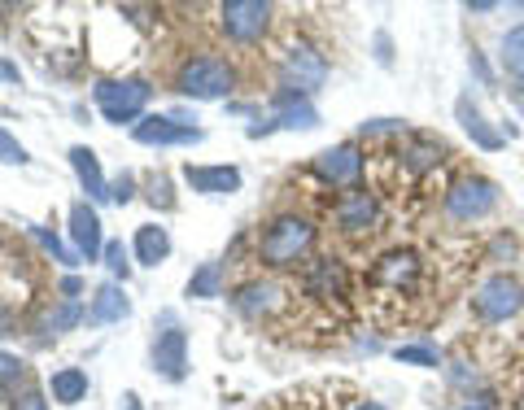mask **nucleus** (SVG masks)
<instances>
[{
  "label": "nucleus",
  "mask_w": 524,
  "mask_h": 410,
  "mask_svg": "<svg viewBox=\"0 0 524 410\" xmlns=\"http://www.w3.org/2000/svg\"><path fill=\"white\" fill-rule=\"evenodd\" d=\"M49 393H53V402H62V406H79L83 397H88V371H79V367L53 371Z\"/></svg>",
  "instance_id": "obj_23"
},
{
  "label": "nucleus",
  "mask_w": 524,
  "mask_h": 410,
  "mask_svg": "<svg viewBox=\"0 0 524 410\" xmlns=\"http://www.w3.org/2000/svg\"><path fill=\"white\" fill-rule=\"evenodd\" d=\"M175 88L193 101H219V96H232L236 88V70L223 62V57H193L184 62V70L175 75Z\"/></svg>",
  "instance_id": "obj_3"
},
{
  "label": "nucleus",
  "mask_w": 524,
  "mask_h": 410,
  "mask_svg": "<svg viewBox=\"0 0 524 410\" xmlns=\"http://www.w3.org/2000/svg\"><path fill=\"white\" fill-rule=\"evenodd\" d=\"M315 245V223L302 219V214H280L262 227L258 236V262L271 271H284V267H297V262L311 253Z\"/></svg>",
  "instance_id": "obj_1"
},
{
  "label": "nucleus",
  "mask_w": 524,
  "mask_h": 410,
  "mask_svg": "<svg viewBox=\"0 0 524 410\" xmlns=\"http://www.w3.org/2000/svg\"><path fill=\"white\" fill-rule=\"evenodd\" d=\"M131 188H136V179H131V175H118L114 184H110V197H114V201H131Z\"/></svg>",
  "instance_id": "obj_33"
},
{
  "label": "nucleus",
  "mask_w": 524,
  "mask_h": 410,
  "mask_svg": "<svg viewBox=\"0 0 524 410\" xmlns=\"http://www.w3.org/2000/svg\"><path fill=\"white\" fill-rule=\"evenodd\" d=\"M0 79H5V83H18V66H14V62H0Z\"/></svg>",
  "instance_id": "obj_36"
},
{
  "label": "nucleus",
  "mask_w": 524,
  "mask_h": 410,
  "mask_svg": "<svg viewBox=\"0 0 524 410\" xmlns=\"http://www.w3.org/2000/svg\"><path fill=\"white\" fill-rule=\"evenodd\" d=\"M302 288H306V297L332 306V301L350 297V275H345V267L337 258H315L311 267H306V275H302Z\"/></svg>",
  "instance_id": "obj_10"
},
{
  "label": "nucleus",
  "mask_w": 524,
  "mask_h": 410,
  "mask_svg": "<svg viewBox=\"0 0 524 410\" xmlns=\"http://www.w3.org/2000/svg\"><path fill=\"white\" fill-rule=\"evenodd\" d=\"M455 114H459L463 131L472 136V144H481V149H490V153H494V149H503V144H507V140H503V131H494V127H490V118L481 114V105H476L468 92H463L459 101H455Z\"/></svg>",
  "instance_id": "obj_15"
},
{
  "label": "nucleus",
  "mask_w": 524,
  "mask_h": 410,
  "mask_svg": "<svg viewBox=\"0 0 524 410\" xmlns=\"http://www.w3.org/2000/svg\"><path fill=\"white\" fill-rule=\"evenodd\" d=\"M123 410H140V397H136V393H127V397H123Z\"/></svg>",
  "instance_id": "obj_37"
},
{
  "label": "nucleus",
  "mask_w": 524,
  "mask_h": 410,
  "mask_svg": "<svg viewBox=\"0 0 524 410\" xmlns=\"http://www.w3.org/2000/svg\"><path fill=\"white\" fill-rule=\"evenodd\" d=\"M70 240H75V253L88 262H97L105 253V240H101V219L88 201H75L70 205Z\"/></svg>",
  "instance_id": "obj_13"
},
{
  "label": "nucleus",
  "mask_w": 524,
  "mask_h": 410,
  "mask_svg": "<svg viewBox=\"0 0 524 410\" xmlns=\"http://www.w3.org/2000/svg\"><path fill=\"white\" fill-rule=\"evenodd\" d=\"M127 315H131V301H127V293L118 284H101L97 293H92V301H88V323H118Z\"/></svg>",
  "instance_id": "obj_19"
},
{
  "label": "nucleus",
  "mask_w": 524,
  "mask_h": 410,
  "mask_svg": "<svg viewBox=\"0 0 524 410\" xmlns=\"http://www.w3.org/2000/svg\"><path fill=\"white\" fill-rule=\"evenodd\" d=\"M219 27L236 44H258L271 27V5H262V0H228V5H219Z\"/></svg>",
  "instance_id": "obj_7"
},
{
  "label": "nucleus",
  "mask_w": 524,
  "mask_h": 410,
  "mask_svg": "<svg viewBox=\"0 0 524 410\" xmlns=\"http://www.w3.org/2000/svg\"><path fill=\"white\" fill-rule=\"evenodd\" d=\"M166 253H171V236H166V227L158 223H145L136 232V262L140 267H158L166 262Z\"/></svg>",
  "instance_id": "obj_22"
},
{
  "label": "nucleus",
  "mask_w": 524,
  "mask_h": 410,
  "mask_svg": "<svg viewBox=\"0 0 524 410\" xmlns=\"http://www.w3.org/2000/svg\"><path fill=\"white\" fill-rule=\"evenodd\" d=\"M332 219H337V232L345 236H372L380 223V201L367 188H350L332 205Z\"/></svg>",
  "instance_id": "obj_8"
},
{
  "label": "nucleus",
  "mask_w": 524,
  "mask_h": 410,
  "mask_svg": "<svg viewBox=\"0 0 524 410\" xmlns=\"http://www.w3.org/2000/svg\"><path fill=\"white\" fill-rule=\"evenodd\" d=\"M498 48H503V53H498V62H503L507 75L511 79H524V22H520V27H511Z\"/></svg>",
  "instance_id": "obj_24"
},
{
  "label": "nucleus",
  "mask_w": 524,
  "mask_h": 410,
  "mask_svg": "<svg viewBox=\"0 0 524 410\" xmlns=\"http://www.w3.org/2000/svg\"><path fill=\"white\" fill-rule=\"evenodd\" d=\"M70 166H75L79 184H83V192H88L92 201H105V197H110V184H105L101 162H97V153H92V149H83V144H75V149H70Z\"/></svg>",
  "instance_id": "obj_20"
},
{
  "label": "nucleus",
  "mask_w": 524,
  "mask_h": 410,
  "mask_svg": "<svg viewBox=\"0 0 524 410\" xmlns=\"http://www.w3.org/2000/svg\"><path fill=\"white\" fill-rule=\"evenodd\" d=\"M22 376V363L14 354H5V349H0V389H5V384H14Z\"/></svg>",
  "instance_id": "obj_32"
},
{
  "label": "nucleus",
  "mask_w": 524,
  "mask_h": 410,
  "mask_svg": "<svg viewBox=\"0 0 524 410\" xmlns=\"http://www.w3.org/2000/svg\"><path fill=\"white\" fill-rule=\"evenodd\" d=\"M92 96H97L105 123H118V127H123V123H136V118L145 114L153 88H149L145 79H101Z\"/></svg>",
  "instance_id": "obj_5"
},
{
  "label": "nucleus",
  "mask_w": 524,
  "mask_h": 410,
  "mask_svg": "<svg viewBox=\"0 0 524 410\" xmlns=\"http://www.w3.org/2000/svg\"><path fill=\"white\" fill-rule=\"evenodd\" d=\"M354 410H389V406H380V402H359Z\"/></svg>",
  "instance_id": "obj_39"
},
{
  "label": "nucleus",
  "mask_w": 524,
  "mask_h": 410,
  "mask_svg": "<svg viewBox=\"0 0 524 410\" xmlns=\"http://www.w3.org/2000/svg\"><path fill=\"white\" fill-rule=\"evenodd\" d=\"M149 201H153V205H162V210H171V205H175L171 184H166L162 175H153V179H149Z\"/></svg>",
  "instance_id": "obj_31"
},
{
  "label": "nucleus",
  "mask_w": 524,
  "mask_h": 410,
  "mask_svg": "<svg viewBox=\"0 0 524 410\" xmlns=\"http://www.w3.org/2000/svg\"><path fill=\"white\" fill-rule=\"evenodd\" d=\"M79 280H75V275H66V280H62V293H66V301H75V293H79Z\"/></svg>",
  "instance_id": "obj_35"
},
{
  "label": "nucleus",
  "mask_w": 524,
  "mask_h": 410,
  "mask_svg": "<svg viewBox=\"0 0 524 410\" xmlns=\"http://www.w3.org/2000/svg\"><path fill=\"white\" fill-rule=\"evenodd\" d=\"M271 105H276V127H302V131L319 127V114H315V105L306 101V92L284 88V92H276Z\"/></svg>",
  "instance_id": "obj_18"
},
{
  "label": "nucleus",
  "mask_w": 524,
  "mask_h": 410,
  "mask_svg": "<svg viewBox=\"0 0 524 410\" xmlns=\"http://www.w3.org/2000/svg\"><path fill=\"white\" fill-rule=\"evenodd\" d=\"M223 293V267L219 262H206L193 280H188V297H219Z\"/></svg>",
  "instance_id": "obj_25"
},
{
  "label": "nucleus",
  "mask_w": 524,
  "mask_h": 410,
  "mask_svg": "<svg viewBox=\"0 0 524 410\" xmlns=\"http://www.w3.org/2000/svg\"><path fill=\"white\" fill-rule=\"evenodd\" d=\"M446 158V144L442 140H433V136H411L407 144H402V171L407 175H428V171H437V162Z\"/></svg>",
  "instance_id": "obj_17"
},
{
  "label": "nucleus",
  "mask_w": 524,
  "mask_h": 410,
  "mask_svg": "<svg viewBox=\"0 0 524 410\" xmlns=\"http://www.w3.org/2000/svg\"><path fill=\"white\" fill-rule=\"evenodd\" d=\"M315 175L324 179V184H332V188L350 192L354 184H359V175H363V149H359V144H337V149H324L315 158Z\"/></svg>",
  "instance_id": "obj_9"
},
{
  "label": "nucleus",
  "mask_w": 524,
  "mask_h": 410,
  "mask_svg": "<svg viewBox=\"0 0 524 410\" xmlns=\"http://www.w3.org/2000/svg\"><path fill=\"white\" fill-rule=\"evenodd\" d=\"M83 319V306L79 301H62V306L49 315V332H66V328H75V323Z\"/></svg>",
  "instance_id": "obj_28"
},
{
  "label": "nucleus",
  "mask_w": 524,
  "mask_h": 410,
  "mask_svg": "<svg viewBox=\"0 0 524 410\" xmlns=\"http://www.w3.org/2000/svg\"><path fill=\"white\" fill-rule=\"evenodd\" d=\"M520 306H524V284L507 271L481 280L476 284V293H472V310H476V319L481 323H507V319L520 315Z\"/></svg>",
  "instance_id": "obj_4"
},
{
  "label": "nucleus",
  "mask_w": 524,
  "mask_h": 410,
  "mask_svg": "<svg viewBox=\"0 0 524 410\" xmlns=\"http://www.w3.org/2000/svg\"><path fill=\"white\" fill-rule=\"evenodd\" d=\"M131 136H136L140 144H197L206 131L193 127V123H180V118H140L136 127H131Z\"/></svg>",
  "instance_id": "obj_12"
},
{
  "label": "nucleus",
  "mask_w": 524,
  "mask_h": 410,
  "mask_svg": "<svg viewBox=\"0 0 524 410\" xmlns=\"http://www.w3.org/2000/svg\"><path fill=\"white\" fill-rule=\"evenodd\" d=\"M398 363H407V367H437V349L433 345H398Z\"/></svg>",
  "instance_id": "obj_27"
},
{
  "label": "nucleus",
  "mask_w": 524,
  "mask_h": 410,
  "mask_svg": "<svg viewBox=\"0 0 524 410\" xmlns=\"http://www.w3.org/2000/svg\"><path fill=\"white\" fill-rule=\"evenodd\" d=\"M105 267H110L114 280H127L131 275V262H127V249H123V240H105Z\"/></svg>",
  "instance_id": "obj_26"
},
{
  "label": "nucleus",
  "mask_w": 524,
  "mask_h": 410,
  "mask_svg": "<svg viewBox=\"0 0 524 410\" xmlns=\"http://www.w3.org/2000/svg\"><path fill=\"white\" fill-rule=\"evenodd\" d=\"M420 271H424V262L415 249H389L372 267V288L376 293H389V297H402L420 284Z\"/></svg>",
  "instance_id": "obj_6"
},
{
  "label": "nucleus",
  "mask_w": 524,
  "mask_h": 410,
  "mask_svg": "<svg viewBox=\"0 0 524 410\" xmlns=\"http://www.w3.org/2000/svg\"><path fill=\"white\" fill-rule=\"evenodd\" d=\"M0 336H9V310H0Z\"/></svg>",
  "instance_id": "obj_38"
},
{
  "label": "nucleus",
  "mask_w": 524,
  "mask_h": 410,
  "mask_svg": "<svg viewBox=\"0 0 524 410\" xmlns=\"http://www.w3.org/2000/svg\"><path fill=\"white\" fill-rule=\"evenodd\" d=\"M276 306H280V284H271V280H254V284H245L241 293H236V310L249 315V319L271 315Z\"/></svg>",
  "instance_id": "obj_21"
},
{
  "label": "nucleus",
  "mask_w": 524,
  "mask_h": 410,
  "mask_svg": "<svg viewBox=\"0 0 524 410\" xmlns=\"http://www.w3.org/2000/svg\"><path fill=\"white\" fill-rule=\"evenodd\" d=\"M442 205H446L450 223H481V219H490L494 205H498V184L485 175H463L446 188Z\"/></svg>",
  "instance_id": "obj_2"
},
{
  "label": "nucleus",
  "mask_w": 524,
  "mask_h": 410,
  "mask_svg": "<svg viewBox=\"0 0 524 410\" xmlns=\"http://www.w3.org/2000/svg\"><path fill=\"white\" fill-rule=\"evenodd\" d=\"M153 371L166 380H184L188 376V336L180 328H166L153 341Z\"/></svg>",
  "instance_id": "obj_14"
},
{
  "label": "nucleus",
  "mask_w": 524,
  "mask_h": 410,
  "mask_svg": "<svg viewBox=\"0 0 524 410\" xmlns=\"http://www.w3.org/2000/svg\"><path fill=\"white\" fill-rule=\"evenodd\" d=\"M0 162H9V166H22V162H27V149H22V144L9 136L5 127H0Z\"/></svg>",
  "instance_id": "obj_30"
},
{
  "label": "nucleus",
  "mask_w": 524,
  "mask_h": 410,
  "mask_svg": "<svg viewBox=\"0 0 524 410\" xmlns=\"http://www.w3.org/2000/svg\"><path fill=\"white\" fill-rule=\"evenodd\" d=\"M14 410H49V402H44L40 393H22L18 402H14Z\"/></svg>",
  "instance_id": "obj_34"
},
{
  "label": "nucleus",
  "mask_w": 524,
  "mask_h": 410,
  "mask_svg": "<svg viewBox=\"0 0 524 410\" xmlns=\"http://www.w3.org/2000/svg\"><path fill=\"white\" fill-rule=\"evenodd\" d=\"M184 179L193 184V192H206V197H223V192L241 188L236 166H184Z\"/></svg>",
  "instance_id": "obj_16"
},
{
  "label": "nucleus",
  "mask_w": 524,
  "mask_h": 410,
  "mask_svg": "<svg viewBox=\"0 0 524 410\" xmlns=\"http://www.w3.org/2000/svg\"><path fill=\"white\" fill-rule=\"evenodd\" d=\"M284 70H289V88L293 92H315L319 83L328 79V62L315 53L311 44H293L289 53H284Z\"/></svg>",
  "instance_id": "obj_11"
},
{
  "label": "nucleus",
  "mask_w": 524,
  "mask_h": 410,
  "mask_svg": "<svg viewBox=\"0 0 524 410\" xmlns=\"http://www.w3.org/2000/svg\"><path fill=\"white\" fill-rule=\"evenodd\" d=\"M31 236L40 240V245L49 249L53 258H57V262H66V267H75V262H79V253H75V249H66L62 240H57V236H49V232H44V227H31Z\"/></svg>",
  "instance_id": "obj_29"
}]
</instances>
